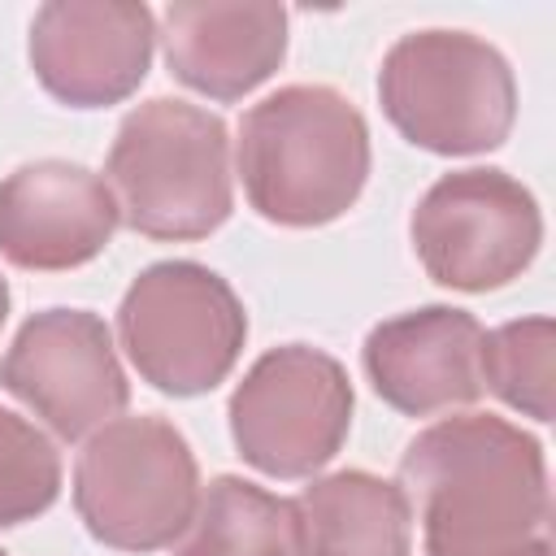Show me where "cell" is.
<instances>
[{
	"label": "cell",
	"mask_w": 556,
	"mask_h": 556,
	"mask_svg": "<svg viewBox=\"0 0 556 556\" xmlns=\"http://www.w3.org/2000/svg\"><path fill=\"white\" fill-rule=\"evenodd\" d=\"M482 343L486 330L465 308L430 304L369 330L365 374L391 408L408 417H434L465 408L486 391Z\"/></svg>",
	"instance_id": "11"
},
{
	"label": "cell",
	"mask_w": 556,
	"mask_h": 556,
	"mask_svg": "<svg viewBox=\"0 0 556 556\" xmlns=\"http://www.w3.org/2000/svg\"><path fill=\"white\" fill-rule=\"evenodd\" d=\"M4 317H9V287H4V278H0V326H4Z\"/></svg>",
	"instance_id": "18"
},
{
	"label": "cell",
	"mask_w": 556,
	"mask_h": 556,
	"mask_svg": "<svg viewBox=\"0 0 556 556\" xmlns=\"http://www.w3.org/2000/svg\"><path fill=\"white\" fill-rule=\"evenodd\" d=\"M543 243L534 195L504 169L443 174L413 213V248L426 274L452 291L513 282Z\"/></svg>",
	"instance_id": "8"
},
{
	"label": "cell",
	"mask_w": 556,
	"mask_h": 556,
	"mask_svg": "<svg viewBox=\"0 0 556 556\" xmlns=\"http://www.w3.org/2000/svg\"><path fill=\"white\" fill-rule=\"evenodd\" d=\"M117 222L148 239H204L235 204L226 122L187 100L156 96L126 113L109 152Z\"/></svg>",
	"instance_id": "3"
},
{
	"label": "cell",
	"mask_w": 556,
	"mask_h": 556,
	"mask_svg": "<svg viewBox=\"0 0 556 556\" xmlns=\"http://www.w3.org/2000/svg\"><path fill=\"white\" fill-rule=\"evenodd\" d=\"M482 382L508 408L552 421V391H556V326L547 317L508 321L486 334L482 343Z\"/></svg>",
	"instance_id": "16"
},
{
	"label": "cell",
	"mask_w": 556,
	"mask_h": 556,
	"mask_svg": "<svg viewBox=\"0 0 556 556\" xmlns=\"http://www.w3.org/2000/svg\"><path fill=\"white\" fill-rule=\"evenodd\" d=\"M0 556H4V552H0Z\"/></svg>",
	"instance_id": "19"
},
{
	"label": "cell",
	"mask_w": 556,
	"mask_h": 556,
	"mask_svg": "<svg viewBox=\"0 0 556 556\" xmlns=\"http://www.w3.org/2000/svg\"><path fill=\"white\" fill-rule=\"evenodd\" d=\"M391 126L439 156L500 148L517 117V83L500 48L469 30H413L378 70Z\"/></svg>",
	"instance_id": "4"
},
{
	"label": "cell",
	"mask_w": 556,
	"mask_h": 556,
	"mask_svg": "<svg viewBox=\"0 0 556 556\" xmlns=\"http://www.w3.org/2000/svg\"><path fill=\"white\" fill-rule=\"evenodd\" d=\"M117 334L143 382L165 395H204L235 369L248 313L222 274L195 261H161L122 295Z\"/></svg>",
	"instance_id": "6"
},
{
	"label": "cell",
	"mask_w": 556,
	"mask_h": 556,
	"mask_svg": "<svg viewBox=\"0 0 556 556\" xmlns=\"http://www.w3.org/2000/svg\"><path fill=\"white\" fill-rule=\"evenodd\" d=\"M152 9L126 0H52L30 22V65L74 109L126 100L152 61Z\"/></svg>",
	"instance_id": "10"
},
{
	"label": "cell",
	"mask_w": 556,
	"mask_h": 556,
	"mask_svg": "<svg viewBox=\"0 0 556 556\" xmlns=\"http://www.w3.org/2000/svg\"><path fill=\"white\" fill-rule=\"evenodd\" d=\"M395 486L430 556H556L543 447L504 417L434 421L404 447Z\"/></svg>",
	"instance_id": "1"
},
{
	"label": "cell",
	"mask_w": 556,
	"mask_h": 556,
	"mask_svg": "<svg viewBox=\"0 0 556 556\" xmlns=\"http://www.w3.org/2000/svg\"><path fill=\"white\" fill-rule=\"evenodd\" d=\"M174 556H295L291 500L243 478H213Z\"/></svg>",
	"instance_id": "15"
},
{
	"label": "cell",
	"mask_w": 556,
	"mask_h": 556,
	"mask_svg": "<svg viewBox=\"0 0 556 556\" xmlns=\"http://www.w3.org/2000/svg\"><path fill=\"white\" fill-rule=\"evenodd\" d=\"M369 174V126L334 87H282L239 122V178L252 208L278 226H321L348 213Z\"/></svg>",
	"instance_id": "2"
},
{
	"label": "cell",
	"mask_w": 556,
	"mask_h": 556,
	"mask_svg": "<svg viewBox=\"0 0 556 556\" xmlns=\"http://www.w3.org/2000/svg\"><path fill=\"white\" fill-rule=\"evenodd\" d=\"M0 382L61 439H83L126 408V374L109 326L87 308L35 313L0 361Z\"/></svg>",
	"instance_id": "9"
},
{
	"label": "cell",
	"mask_w": 556,
	"mask_h": 556,
	"mask_svg": "<svg viewBox=\"0 0 556 556\" xmlns=\"http://www.w3.org/2000/svg\"><path fill=\"white\" fill-rule=\"evenodd\" d=\"M161 43L174 78L213 100H239L282 65L287 9L222 0L169 4L161 13Z\"/></svg>",
	"instance_id": "13"
},
{
	"label": "cell",
	"mask_w": 556,
	"mask_h": 556,
	"mask_svg": "<svg viewBox=\"0 0 556 556\" xmlns=\"http://www.w3.org/2000/svg\"><path fill=\"white\" fill-rule=\"evenodd\" d=\"M117 204L100 174L35 161L0 182V252L22 269H74L109 248Z\"/></svg>",
	"instance_id": "12"
},
{
	"label": "cell",
	"mask_w": 556,
	"mask_h": 556,
	"mask_svg": "<svg viewBox=\"0 0 556 556\" xmlns=\"http://www.w3.org/2000/svg\"><path fill=\"white\" fill-rule=\"evenodd\" d=\"M61 491L56 447L17 413L0 408V526L39 517Z\"/></svg>",
	"instance_id": "17"
},
{
	"label": "cell",
	"mask_w": 556,
	"mask_h": 556,
	"mask_svg": "<svg viewBox=\"0 0 556 556\" xmlns=\"http://www.w3.org/2000/svg\"><path fill=\"white\" fill-rule=\"evenodd\" d=\"M195 504V456L165 417H113L78 456L74 508L104 547H169L182 539Z\"/></svg>",
	"instance_id": "5"
},
{
	"label": "cell",
	"mask_w": 556,
	"mask_h": 556,
	"mask_svg": "<svg viewBox=\"0 0 556 556\" xmlns=\"http://www.w3.org/2000/svg\"><path fill=\"white\" fill-rule=\"evenodd\" d=\"M295 556H413V513L395 482L361 469L317 478L291 500Z\"/></svg>",
	"instance_id": "14"
},
{
	"label": "cell",
	"mask_w": 556,
	"mask_h": 556,
	"mask_svg": "<svg viewBox=\"0 0 556 556\" xmlns=\"http://www.w3.org/2000/svg\"><path fill=\"white\" fill-rule=\"evenodd\" d=\"M352 426V382L317 348L265 352L230 395V439L269 478H308L343 447Z\"/></svg>",
	"instance_id": "7"
}]
</instances>
